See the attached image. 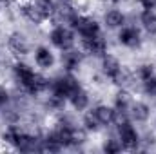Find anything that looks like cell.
I'll use <instances>...</instances> for the list:
<instances>
[{
	"label": "cell",
	"instance_id": "6da1fadb",
	"mask_svg": "<svg viewBox=\"0 0 156 154\" xmlns=\"http://www.w3.org/2000/svg\"><path fill=\"white\" fill-rule=\"evenodd\" d=\"M115 134L118 136L123 151L127 152H134L140 151V142H142V132L136 129V123L131 121V118L127 120H118L115 121Z\"/></svg>",
	"mask_w": 156,
	"mask_h": 154
},
{
	"label": "cell",
	"instance_id": "7a4b0ae2",
	"mask_svg": "<svg viewBox=\"0 0 156 154\" xmlns=\"http://www.w3.org/2000/svg\"><path fill=\"white\" fill-rule=\"evenodd\" d=\"M76 38L78 35L75 33V29L71 26H66V24H55L51 27V31L47 33V40L49 44L58 49V51H66V49H71L76 45Z\"/></svg>",
	"mask_w": 156,
	"mask_h": 154
},
{
	"label": "cell",
	"instance_id": "3957f363",
	"mask_svg": "<svg viewBox=\"0 0 156 154\" xmlns=\"http://www.w3.org/2000/svg\"><path fill=\"white\" fill-rule=\"evenodd\" d=\"M80 85H82V83H80V80L76 78L75 73L64 71V73H60V75H56V76L51 78V83H49V91H47V93H53V94L62 96V98L67 100Z\"/></svg>",
	"mask_w": 156,
	"mask_h": 154
},
{
	"label": "cell",
	"instance_id": "277c9868",
	"mask_svg": "<svg viewBox=\"0 0 156 154\" xmlns=\"http://www.w3.org/2000/svg\"><path fill=\"white\" fill-rule=\"evenodd\" d=\"M116 40L118 44L125 49H131V51H136L142 47L144 44V37H142V29L140 26L136 24H125L123 27L118 29V35H116Z\"/></svg>",
	"mask_w": 156,
	"mask_h": 154
},
{
	"label": "cell",
	"instance_id": "5b68a950",
	"mask_svg": "<svg viewBox=\"0 0 156 154\" xmlns=\"http://www.w3.org/2000/svg\"><path fill=\"white\" fill-rule=\"evenodd\" d=\"M71 27L75 29V33L80 37V40L102 35V24H100L94 16H91V15H83V13L78 15L76 20L71 24Z\"/></svg>",
	"mask_w": 156,
	"mask_h": 154
},
{
	"label": "cell",
	"instance_id": "8992f818",
	"mask_svg": "<svg viewBox=\"0 0 156 154\" xmlns=\"http://www.w3.org/2000/svg\"><path fill=\"white\" fill-rule=\"evenodd\" d=\"M5 47L9 51V54L16 60V58H26L31 53V42L29 38L22 33V31H13L7 35L5 40Z\"/></svg>",
	"mask_w": 156,
	"mask_h": 154
},
{
	"label": "cell",
	"instance_id": "52a82bcc",
	"mask_svg": "<svg viewBox=\"0 0 156 154\" xmlns=\"http://www.w3.org/2000/svg\"><path fill=\"white\" fill-rule=\"evenodd\" d=\"M100 71H102V75H104L105 80H109L113 85H116V82L123 75L125 67L122 65V62L118 60V56L111 54V53H105L100 58Z\"/></svg>",
	"mask_w": 156,
	"mask_h": 154
},
{
	"label": "cell",
	"instance_id": "ba28073f",
	"mask_svg": "<svg viewBox=\"0 0 156 154\" xmlns=\"http://www.w3.org/2000/svg\"><path fill=\"white\" fill-rule=\"evenodd\" d=\"M35 73H37V71H35L27 62H24V58H16V60L13 62V65H11L13 82H15V85L20 87V89H26V87L29 85V82L33 80Z\"/></svg>",
	"mask_w": 156,
	"mask_h": 154
},
{
	"label": "cell",
	"instance_id": "9c48e42d",
	"mask_svg": "<svg viewBox=\"0 0 156 154\" xmlns=\"http://www.w3.org/2000/svg\"><path fill=\"white\" fill-rule=\"evenodd\" d=\"M83 60H85V53L82 51V47L78 49L76 45H75L71 49L60 51V65L67 73H76L78 69L82 67Z\"/></svg>",
	"mask_w": 156,
	"mask_h": 154
},
{
	"label": "cell",
	"instance_id": "30bf717a",
	"mask_svg": "<svg viewBox=\"0 0 156 154\" xmlns=\"http://www.w3.org/2000/svg\"><path fill=\"white\" fill-rule=\"evenodd\" d=\"M82 51L87 54V56H93V58H102L107 51V40L104 38V33L98 35V37H91V38H82Z\"/></svg>",
	"mask_w": 156,
	"mask_h": 154
},
{
	"label": "cell",
	"instance_id": "8fae6325",
	"mask_svg": "<svg viewBox=\"0 0 156 154\" xmlns=\"http://www.w3.org/2000/svg\"><path fill=\"white\" fill-rule=\"evenodd\" d=\"M33 60H35V65L38 67L40 71H49L56 64V54L53 53V49L49 45L40 44L33 51Z\"/></svg>",
	"mask_w": 156,
	"mask_h": 154
},
{
	"label": "cell",
	"instance_id": "7c38bea8",
	"mask_svg": "<svg viewBox=\"0 0 156 154\" xmlns=\"http://www.w3.org/2000/svg\"><path fill=\"white\" fill-rule=\"evenodd\" d=\"M80 15V9L75 5V2H58L56 4V11H55V16L53 20L56 24H66V26H71L76 16Z\"/></svg>",
	"mask_w": 156,
	"mask_h": 154
},
{
	"label": "cell",
	"instance_id": "4fadbf2b",
	"mask_svg": "<svg viewBox=\"0 0 156 154\" xmlns=\"http://www.w3.org/2000/svg\"><path fill=\"white\" fill-rule=\"evenodd\" d=\"M151 114H153V109H151V105L145 100H133V103L129 107V118H131V121L144 125V123H147L151 120Z\"/></svg>",
	"mask_w": 156,
	"mask_h": 154
},
{
	"label": "cell",
	"instance_id": "5bb4252c",
	"mask_svg": "<svg viewBox=\"0 0 156 154\" xmlns=\"http://www.w3.org/2000/svg\"><path fill=\"white\" fill-rule=\"evenodd\" d=\"M93 114L96 116L98 123L102 125V129H107V127H113L115 125V120H116V111L113 105H107V103H96L91 107Z\"/></svg>",
	"mask_w": 156,
	"mask_h": 154
},
{
	"label": "cell",
	"instance_id": "9a60e30c",
	"mask_svg": "<svg viewBox=\"0 0 156 154\" xmlns=\"http://www.w3.org/2000/svg\"><path fill=\"white\" fill-rule=\"evenodd\" d=\"M102 24H104L105 29L118 31L120 27H123V26L127 24V15H125L122 9H118V7H111V9H107V11L104 13Z\"/></svg>",
	"mask_w": 156,
	"mask_h": 154
},
{
	"label": "cell",
	"instance_id": "2e32d148",
	"mask_svg": "<svg viewBox=\"0 0 156 154\" xmlns=\"http://www.w3.org/2000/svg\"><path fill=\"white\" fill-rule=\"evenodd\" d=\"M16 11L20 13L22 18H26L27 22L35 24V26H42L45 20L40 16V13L35 7V2L33 0H16Z\"/></svg>",
	"mask_w": 156,
	"mask_h": 154
},
{
	"label": "cell",
	"instance_id": "e0dca14e",
	"mask_svg": "<svg viewBox=\"0 0 156 154\" xmlns=\"http://www.w3.org/2000/svg\"><path fill=\"white\" fill-rule=\"evenodd\" d=\"M133 93L131 89L125 87H116V93L113 96V107L118 114H129V107L133 103Z\"/></svg>",
	"mask_w": 156,
	"mask_h": 154
},
{
	"label": "cell",
	"instance_id": "ac0fdd59",
	"mask_svg": "<svg viewBox=\"0 0 156 154\" xmlns=\"http://www.w3.org/2000/svg\"><path fill=\"white\" fill-rule=\"evenodd\" d=\"M67 103L73 107V111L76 113H83L91 107V94L87 93V89L83 85H80L76 91L67 98Z\"/></svg>",
	"mask_w": 156,
	"mask_h": 154
},
{
	"label": "cell",
	"instance_id": "d6986e66",
	"mask_svg": "<svg viewBox=\"0 0 156 154\" xmlns=\"http://www.w3.org/2000/svg\"><path fill=\"white\" fill-rule=\"evenodd\" d=\"M42 105H44V111H45V113L56 116V114H60V113L66 111L67 100L62 98V96H56V94H53V93H45V94H44Z\"/></svg>",
	"mask_w": 156,
	"mask_h": 154
},
{
	"label": "cell",
	"instance_id": "ffe728a7",
	"mask_svg": "<svg viewBox=\"0 0 156 154\" xmlns=\"http://www.w3.org/2000/svg\"><path fill=\"white\" fill-rule=\"evenodd\" d=\"M138 24H140V29L145 35L156 37V11L142 9L140 15H138Z\"/></svg>",
	"mask_w": 156,
	"mask_h": 154
},
{
	"label": "cell",
	"instance_id": "44dd1931",
	"mask_svg": "<svg viewBox=\"0 0 156 154\" xmlns=\"http://www.w3.org/2000/svg\"><path fill=\"white\" fill-rule=\"evenodd\" d=\"M35 2V7L40 13V16L47 22V20H53L55 16V11H56V0H33Z\"/></svg>",
	"mask_w": 156,
	"mask_h": 154
},
{
	"label": "cell",
	"instance_id": "7402d4cb",
	"mask_svg": "<svg viewBox=\"0 0 156 154\" xmlns=\"http://www.w3.org/2000/svg\"><path fill=\"white\" fill-rule=\"evenodd\" d=\"M80 125H82L89 134H96V132H100V129H102V125L98 123L96 116L93 114L91 107H89L87 111H83V113H82V121H80Z\"/></svg>",
	"mask_w": 156,
	"mask_h": 154
},
{
	"label": "cell",
	"instance_id": "603a6c76",
	"mask_svg": "<svg viewBox=\"0 0 156 154\" xmlns=\"http://www.w3.org/2000/svg\"><path fill=\"white\" fill-rule=\"evenodd\" d=\"M134 78H136V82L140 83V82H145V80H149L151 76H154L156 75V67L154 64H151V62H145V64H140L136 69H134Z\"/></svg>",
	"mask_w": 156,
	"mask_h": 154
},
{
	"label": "cell",
	"instance_id": "cb8c5ba5",
	"mask_svg": "<svg viewBox=\"0 0 156 154\" xmlns=\"http://www.w3.org/2000/svg\"><path fill=\"white\" fill-rule=\"evenodd\" d=\"M102 151L105 154H116L123 151V147H122V143H120V140H118V136L115 132L102 140Z\"/></svg>",
	"mask_w": 156,
	"mask_h": 154
},
{
	"label": "cell",
	"instance_id": "d4e9b609",
	"mask_svg": "<svg viewBox=\"0 0 156 154\" xmlns=\"http://www.w3.org/2000/svg\"><path fill=\"white\" fill-rule=\"evenodd\" d=\"M140 91L147 98H156V75L145 82H140Z\"/></svg>",
	"mask_w": 156,
	"mask_h": 154
},
{
	"label": "cell",
	"instance_id": "484cf974",
	"mask_svg": "<svg viewBox=\"0 0 156 154\" xmlns=\"http://www.w3.org/2000/svg\"><path fill=\"white\" fill-rule=\"evenodd\" d=\"M156 145V136L153 132H145L142 134V142H140V151H149L151 147Z\"/></svg>",
	"mask_w": 156,
	"mask_h": 154
},
{
	"label": "cell",
	"instance_id": "4316f807",
	"mask_svg": "<svg viewBox=\"0 0 156 154\" xmlns=\"http://www.w3.org/2000/svg\"><path fill=\"white\" fill-rule=\"evenodd\" d=\"M9 103H11V89L0 83V109H4Z\"/></svg>",
	"mask_w": 156,
	"mask_h": 154
},
{
	"label": "cell",
	"instance_id": "83f0119b",
	"mask_svg": "<svg viewBox=\"0 0 156 154\" xmlns=\"http://www.w3.org/2000/svg\"><path fill=\"white\" fill-rule=\"evenodd\" d=\"M138 5L142 9H149V11H156V0H136Z\"/></svg>",
	"mask_w": 156,
	"mask_h": 154
},
{
	"label": "cell",
	"instance_id": "f1b7e54d",
	"mask_svg": "<svg viewBox=\"0 0 156 154\" xmlns=\"http://www.w3.org/2000/svg\"><path fill=\"white\" fill-rule=\"evenodd\" d=\"M105 2H109V4H118L120 0H105Z\"/></svg>",
	"mask_w": 156,
	"mask_h": 154
},
{
	"label": "cell",
	"instance_id": "f546056e",
	"mask_svg": "<svg viewBox=\"0 0 156 154\" xmlns=\"http://www.w3.org/2000/svg\"><path fill=\"white\" fill-rule=\"evenodd\" d=\"M56 2H75V0H56Z\"/></svg>",
	"mask_w": 156,
	"mask_h": 154
},
{
	"label": "cell",
	"instance_id": "4dcf8cb0",
	"mask_svg": "<svg viewBox=\"0 0 156 154\" xmlns=\"http://www.w3.org/2000/svg\"><path fill=\"white\" fill-rule=\"evenodd\" d=\"M5 2H9V0H0V4H5Z\"/></svg>",
	"mask_w": 156,
	"mask_h": 154
},
{
	"label": "cell",
	"instance_id": "1f68e13d",
	"mask_svg": "<svg viewBox=\"0 0 156 154\" xmlns=\"http://www.w3.org/2000/svg\"><path fill=\"white\" fill-rule=\"evenodd\" d=\"M2 5H4V4H0V11H2Z\"/></svg>",
	"mask_w": 156,
	"mask_h": 154
},
{
	"label": "cell",
	"instance_id": "d6a6232c",
	"mask_svg": "<svg viewBox=\"0 0 156 154\" xmlns=\"http://www.w3.org/2000/svg\"><path fill=\"white\" fill-rule=\"evenodd\" d=\"M154 123H156V120H154Z\"/></svg>",
	"mask_w": 156,
	"mask_h": 154
}]
</instances>
